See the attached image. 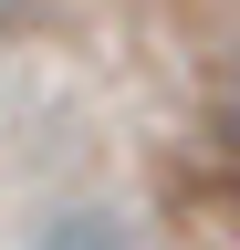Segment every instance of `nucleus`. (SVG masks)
<instances>
[{
	"instance_id": "nucleus-3",
	"label": "nucleus",
	"mask_w": 240,
	"mask_h": 250,
	"mask_svg": "<svg viewBox=\"0 0 240 250\" xmlns=\"http://www.w3.org/2000/svg\"><path fill=\"white\" fill-rule=\"evenodd\" d=\"M21 11H32V0H0V31H21Z\"/></svg>"
},
{
	"instance_id": "nucleus-1",
	"label": "nucleus",
	"mask_w": 240,
	"mask_h": 250,
	"mask_svg": "<svg viewBox=\"0 0 240 250\" xmlns=\"http://www.w3.org/2000/svg\"><path fill=\"white\" fill-rule=\"evenodd\" d=\"M32 250H157V240H146L126 208H63V219H52Z\"/></svg>"
},
{
	"instance_id": "nucleus-2",
	"label": "nucleus",
	"mask_w": 240,
	"mask_h": 250,
	"mask_svg": "<svg viewBox=\"0 0 240 250\" xmlns=\"http://www.w3.org/2000/svg\"><path fill=\"white\" fill-rule=\"evenodd\" d=\"M209 136H219V167L240 177V62L219 73V94H209Z\"/></svg>"
}]
</instances>
